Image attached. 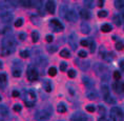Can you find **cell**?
I'll list each match as a JSON object with an SVG mask.
<instances>
[{
    "instance_id": "6da1fadb",
    "label": "cell",
    "mask_w": 124,
    "mask_h": 121,
    "mask_svg": "<svg viewBox=\"0 0 124 121\" xmlns=\"http://www.w3.org/2000/svg\"><path fill=\"white\" fill-rule=\"evenodd\" d=\"M1 45H2V55L8 56V55L13 54L15 52V48H16V41H15L13 36H7L2 39Z\"/></svg>"
},
{
    "instance_id": "7a4b0ae2",
    "label": "cell",
    "mask_w": 124,
    "mask_h": 121,
    "mask_svg": "<svg viewBox=\"0 0 124 121\" xmlns=\"http://www.w3.org/2000/svg\"><path fill=\"white\" fill-rule=\"evenodd\" d=\"M24 98H25V104L27 105V107H32L35 104L37 96L34 91L29 89V91H25V93H24Z\"/></svg>"
},
{
    "instance_id": "3957f363",
    "label": "cell",
    "mask_w": 124,
    "mask_h": 121,
    "mask_svg": "<svg viewBox=\"0 0 124 121\" xmlns=\"http://www.w3.org/2000/svg\"><path fill=\"white\" fill-rule=\"evenodd\" d=\"M110 117L113 118L115 121H123L124 120V114L123 111L120 107L115 106L110 110Z\"/></svg>"
},
{
    "instance_id": "277c9868",
    "label": "cell",
    "mask_w": 124,
    "mask_h": 121,
    "mask_svg": "<svg viewBox=\"0 0 124 121\" xmlns=\"http://www.w3.org/2000/svg\"><path fill=\"white\" fill-rule=\"evenodd\" d=\"M49 116H51V114L47 111L41 110V111H38L35 114V119L38 121H46L49 119Z\"/></svg>"
},
{
    "instance_id": "5b68a950",
    "label": "cell",
    "mask_w": 124,
    "mask_h": 121,
    "mask_svg": "<svg viewBox=\"0 0 124 121\" xmlns=\"http://www.w3.org/2000/svg\"><path fill=\"white\" fill-rule=\"evenodd\" d=\"M39 77V74H38V71H37L34 66H30L27 69V79L30 81H36Z\"/></svg>"
},
{
    "instance_id": "8992f818",
    "label": "cell",
    "mask_w": 124,
    "mask_h": 121,
    "mask_svg": "<svg viewBox=\"0 0 124 121\" xmlns=\"http://www.w3.org/2000/svg\"><path fill=\"white\" fill-rule=\"evenodd\" d=\"M49 25L53 30L55 31V32H61V31H63V24H62L60 21L58 19H52L49 21Z\"/></svg>"
},
{
    "instance_id": "52a82bcc",
    "label": "cell",
    "mask_w": 124,
    "mask_h": 121,
    "mask_svg": "<svg viewBox=\"0 0 124 121\" xmlns=\"http://www.w3.org/2000/svg\"><path fill=\"white\" fill-rule=\"evenodd\" d=\"M0 19H1L2 23L8 24V22L13 19V14H12V12H2V13H0Z\"/></svg>"
},
{
    "instance_id": "ba28073f",
    "label": "cell",
    "mask_w": 124,
    "mask_h": 121,
    "mask_svg": "<svg viewBox=\"0 0 124 121\" xmlns=\"http://www.w3.org/2000/svg\"><path fill=\"white\" fill-rule=\"evenodd\" d=\"M94 71L96 72V74L99 75V76L104 75V74H106V66H105L104 64H102V63H95Z\"/></svg>"
},
{
    "instance_id": "9c48e42d",
    "label": "cell",
    "mask_w": 124,
    "mask_h": 121,
    "mask_svg": "<svg viewBox=\"0 0 124 121\" xmlns=\"http://www.w3.org/2000/svg\"><path fill=\"white\" fill-rule=\"evenodd\" d=\"M72 121H87V117L81 112H77V113L73 114V116L70 117Z\"/></svg>"
},
{
    "instance_id": "30bf717a",
    "label": "cell",
    "mask_w": 124,
    "mask_h": 121,
    "mask_svg": "<svg viewBox=\"0 0 124 121\" xmlns=\"http://www.w3.org/2000/svg\"><path fill=\"white\" fill-rule=\"evenodd\" d=\"M69 43L70 45V48H72V49H77V48H78V40H77V35L75 33H72L70 35V40H69Z\"/></svg>"
},
{
    "instance_id": "8fae6325",
    "label": "cell",
    "mask_w": 124,
    "mask_h": 121,
    "mask_svg": "<svg viewBox=\"0 0 124 121\" xmlns=\"http://www.w3.org/2000/svg\"><path fill=\"white\" fill-rule=\"evenodd\" d=\"M65 18H66V20L70 21V22H77V20H78V14L74 10H69Z\"/></svg>"
},
{
    "instance_id": "7c38bea8",
    "label": "cell",
    "mask_w": 124,
    "mask_h": 121,
    "mask_svg": "<svg viewBox=\"0 0 124 121\" xmlns=\"http://www.w3.org/2000/svg\"><path fill=\"white\" fill-rule=\"evenodd\" d=\"M12 27L10 26V24L8 23H0V34L3 35H8V34L12 33Z\"/></svg>"
},
{
    "instance_id": "4fadbf2b",
    "label": "cell",
    "mask_w": 124,
    "mask_h": 121,
    "mask_svg": "<svg viewBox=\"0 0 124 121\" xmlns=\"http://www.w3.org/2000/svg\"><path fill=\"white\" fill-rule=\"evenodd\" d=\"M86 97H87L89 100H95V99L99 98V94L98 92L94 89H89L87 92H86Z\"/></svg>"
},
{
    "instance_id": "5bb4252c",
    "label": "cell",
    "mask_w": 124,
    "mask_h": 121,
    "mask_svg": "<svg viewBox=\"0 0 124 121\" xmlns=\"http://www.w3.org/2000/svg\"><path fill=\"white\" fill-rule=\"evenodd\" d=\"M12 74H13L14 77H18L21 76V74H22V71H21V63H18V64H14L13 66V71H12Z\"/></svg>"
},
{
    "instance_id": "9a60e30c",
    "label": "cell",
    "mask_w": 124,
    "mask_h": 121,
    "mask_svg": "<svg viewBox=\"0 0 124 121\" xmlns=\"http://www.w3.org/2000/svg\"><path fill=\"white\" fill-rule=\"evenodd\" d=\"M77 63V65H78L80 69H81L82 71H87L88 70V67H89V61H86V60H77L76 61Z\"/></svg>"
},
{
    "instance_id": "2e32d148",
    "label": "cell",
    "mask_w": 124,
    "mask_h": 121,
    "mask_svg": "<svg viewBox=\"0 0 124 121\" xmlns=\"http://www.w3.org/2000/svg\"><path fill=\"white\" fill-rule=\"evenodd\" d=\"M45 8H46V11L48 12L49 14H54L55 13V2L54 1H46V3H45Z\"/></svg>"
},
{
    "instance_id": "e0dca14e",
    "label": "cell",
    "mask_w": 124,
    "mask_h": 121,
    "mask_svg": "<svg viewBox=\"0 0 124 121\" xmlns=\"http://www.w3.org/2000/svg\"><path fill=\"white\" fill-rule=\"evenodd\" d=\"M79 16L81 17L82 19L87 20L91 18V13H89V11H87V8H81V10L79 11Z\"/></svg>"
},
{
    "instance_id": "ac0fdd59",
    "label": "cell",
    "mask_w": 124,
    "mask_h": 121,
    "mask_svg": "<svg viewBox=\"0 0 124 121\" xmlns=\"http://www.w3.org/2000/svg\"><path fill=\"white\" fill-rule=\"evenodd\" d=\"M42 88L45 92L49 93V92H52V89H53V84L49 80H44V81L42 82Z\"/></svg>"
},
{
    "instance_id": "d6986e66",
    "label": "cell",
    "mask_w": 124,
    "mask_h": 121,
    "mask_svg": "<svg viewBox=\"0 0 124 121\" xmlns=\"http://www.w3.org/2000/svg\"><path fill=\"white\" fill-rule=\"evenodd\" d=\"M113 89L114 91L117 93V94H121V93H123V88H122V83L119 82V81H116L113 84Z\"/></svg>"
},
{
    "instance_id": "ffe728a7",
    "label": "cell",
    "mask_w": 124,
    "mask_h": 121,
    "mask_svg": "<svg viewBox=\"0 0 124 121\" xmlns=\"http://www.w3.org/2000/svg\"><path fill=\"white\" fill-rule=\"evenodd\" d=\"M81 32L83 34H89V32H91V26L86 22L81 23Z\"/></svg>"
},
{
    "instance_id": "44dd1931",
    "label": "cell",
    "mask_w": 124,
    "mask_h": 121,
    "mask_svg": "<svg viewBox=\"0 0 124 121\" xmlns=\"http://www.w3.org/2000/svg\"><path fill=\"white\" fill-rule=\"evenodd\" d=\"M101 89H102V94H103V98L109 96V89H108V86L106 84H102Z\"/></svg>"
},
{
    "instance_id": "7402d4cb",
    "label": "cell",
    "mask_w": 124,
    "mask_h": 121,
    "mask_svg": "<svg viewBox=\"0 0 124 121\" xmlns=\"http://www.w3.org/2000/svg\"><path fill=\"white\" fill-rule=\"evenodd\" d=\"M67 12H69V8H67V5L65 4H63V5H61V8H60V16H63V17H65L66 16V14H67Z\"/></svg>"
},
{
    "instance_id": "603a6c76",
    "label": "cell",
    "mask_w": 124,
    "mask_h": 121,
    "mask_svg": "<svg viewBox=\"0 0 124 121\" xmlns=\"http://www.w3.org/2000/svg\"><path fill=\"white\" fill-rule=\"evenodd\" d=\"M83 82H84L86 88H88V89H92L93 84H94V82H93L89 78H87V77H83Z\"/></svg>"
},
{
    "instance_id": "cb8c5ba5",
    "label": "cell",
    "mask_w": 124,
    "mask_h": 121,
    "mask_svg": "<svg viewBox=\"0 0 124 121\" xmlns=\"http://www.w3.org/2000/svg\"><path fill=\"white\" fill-rule=\"evenodd\" d=\"M113 30V27H111L110 24H108V23H105L103 24V25L101 26V31L103 33H108V32H110V31Z\"/></svg>"
},
{
    "instance_id": "d4e9b609",
    "label": "cell",
    "mask_w": 124,
    "mask_h": 121,
    "mask_svg": "<svg viewBox=\"0 0 124 121\" xmlns=\"http://www.w3.org/2000/svg\"><path fill=\"white\" fill-rule=\"evenodd\" d=\"M8 110L5 105H0V116H8Z\"/></svg>"
},
{
    "instance_id": "484cf974",
    "label": "cell",
    "mask_w": 124,
    "mask_h": 121,
    "mask_svg": "<svg viewBox=\"0 0 124 121\" xmlns=\"http://www.w3.org/2000/svg\"><path fill=\"white\" fill-rule=\"evenodd\" d=\"M115 7L118 10H121V8H124V0H116L115 1Z\"/></svg>"
},
{
    "instance_id": "4316f807",
    "label": "cell",
    "mask_w": 124,
    "mask_h": 121,
    "mask_svg": "<svg viewBox=\"0 0 124 121\" xmlns=\"http://www.w3.org/2000/svg\"><path fill=\"white\" fill-rule=\"evenodd\" d=\"M57 111L59 113H65L66 112V106L64 103H59L58 106H57Z\"/></svg>"
},
{
    "instance_id": "83f0119b",
    "label": "cell",
    "mask_w": 124,
    "mask_h": 121,
    "mask_svg": "<svg viewBox=\"0 0 124 121\" xmlns=\"http://www.w3.org/2000/svg\"><path fill=\"white\" fill-rule=\"evenodd\" d=\"M113 21L115 22V24H116V25H118V26H120L121 24H122V21H121L120 17H119V14L115 15V16H114V18H113Z\"/></svg>"
},
{
    "instance_id": "f1b7e54d",
    "label": "cell",
    "mask_w": 124,
    "mask_h": 121,
    "mask_svg": "<svg viewBox=\"0 0 124 121\" xmlns=\"http://www.w3.org/2000/svg\"><path fill=\"white\" fill-rule=\"evenodd\" d=\"M104 100H105V102H106V103H108V104H114V103H116V99H115L114 97H111L110 95L107 96V97H105Z\"/></svg>"
},
{
    "instance_id": "f546056e",
    "label": "cell",
    "mask_w": 124,
    "mask_h": 121,
    "mask_svg": "<svg viewBox=\"0 0 124 121\" xmlns=\"http://www.w3.org/2000/svg\"><path fill=\"white\" fill-rule=\"evenodd\" d=\"M8 81V76L4 73L0 74V84H5Z\"/></svg>"
},
{
    "instance_id": "4dcf8cb0",
    "label": "cell",
    "mask_w": 124,
    "mask_h": 121,
    "mask_svg": "<svg viewBox=\"0 0 124 121\" xmlns=\"http://www.w3.org/2000/svg\"><path fill=\"white\" fill-rule=\"evenodd\" d=\"M60 56L63 58H69L70 56V51H67V49H62L60 52Z\"/></svg>"
},
{
    "instance_id": "1f68e13d",
    "label": "cell",
    "mask_w": 124,
    "mask_h": 121,
    "mask_svg": "<svg viewBox=\"0 0 124 121\" xmlns=\"http://www.w3.org/2000/svg\"><path fill=\"white\" fill-rule=\"evenodd\" d=\"M32 40H33V42H37L39 40V34L36 31H34L32 33Z\"/></svg>"
},
{
    "instance_id": "d6a6232c",
    "label": "cell",
    "mask_w": 124,
    "mask_h": 121,
    "mask_svg": "<svg viewBox=\"0 0 124 121\" xmlns=\"http://www.w3.org/2000/svg\"><path fill=\"white\" fill-rule=\"evenodd\" d=\"M84 4L86 5V8H93L95 7V2L94 1H91V0H85Z\"/></svg>"
},
{
    "instance_id": "836d02e7",
    "label": "cell",
    "mask_w": 124,
    "mask_h": 121,
    "mask_svg": "<svg viewBox=\"0 0 124 121\" xmlns=\"http://www.w3.org/2000/svg\"><path fill=\"white\" fill-rule=\"evenodd\" d=\"M56 74H57V69L56 67H49V70H48V75L49 76H52V77H54L56 76Z\"/></svg>"
},
{
    "instance_id": "e575fe53",
    "label": "cell",
    "mask_w": 124,
    "mask_h": 121,
    "mask_svg": "<svg viewBox=\"0 0 124 121\" xmlns=\"http://www.w3.org/2000/svg\"><path fill=\"white\" fill-rule=\"evenodd\" d=\"M116 48L118 49V51H121V49L124 48V42L123 41H118L116 43Z\"/></svg>"
},
{
    "instance_id": "d590c367",
    "label": "cell",
    "mask_w": 124,
    "mask_h": 121,
    "mask_svg": "<svg viewBox=\"0 0 124 121\" xmlns=\"http://www.w3.org/2000/svg\"><path fill=\"white\" fill-rule=\"evenodd\" d=\"M46 48H47V51L51 53V54H53V53H55V52H57V46H56V45H48Z\"/></svg>"
},
{
    "instance_id": "8d00e7d4",
    "label": "cell",
    "mask_w": 124,
    "mask_h": 121,
    "mask_svg": "<svg viewBox=\"0 0 124 121\" xmlns=\"http://www.w3.org/2000/svg\"><path fill=\"white\" fill-rule=\"evenodd\" d=\"M86 111L89 112V113H94V112L96 111V107H95V105H93V104H89V105H86Z\"/></svg>"
},
{
    "instance_id": "74e56055",
    "label": "cell",
    "mask_w": 124,
    "mask_h": 121,
    "mask_svg": "<svg viewBox=\"0 0 124 121\" xmlns=\"http://www.w3.org/2000/svg\"><path fill=\"white\" fill-rule=\"evenodd\" d=\"M89 46H91V52L95 53V51H96V42L94 41V40H91V42H89Z\"/></svg>"
},
{
    "instance_id": "f35d334b",
    "label": "cell",
    "mask_w": 124,
    "mask_h": 121,
    "mask_svg": "<svg viewBox=\"0 0 124 121\" xmlns=\"http://www.w3.org/2000/svg\"><path fill=\"white\" fill-rule=\"evenodd\" d=\"M98 16L100 18H105L107 17V12L106 11H99L98 12Z\"/></svg>"
},
{
    "instance_id": "ab89813d",
    "label": "cell",
    "mask_w": 124,
    "mask_h": 121,
    "mask_svg": "<svg viewBox=\"0 0 124 121\" xmlns=\"http://www.w3.org/2000/svg\"><path fill=\"white\" fill-rule=\"evenodd\" d=\"M67 75H69L70 78H75L76 77V71L75 70H70L69 73H67Z\"/></svg>"
},
{
    "instance_id": "60d3db41",
    "label": "cell",
    "mask_w": 124,
    "mask_h": 121,
    "mask_svg": "<svg viewBox=\"0 0 124 121\" xmlns=\"http://www.w3.org/2000/svg\"><path fill=\"white\" fill-rule=\"evenodd\" d=\"M78 56L80 58H85V57H87V53H86L85 51H79L78 52Z\"/></svg>"
},
{
    "instance_id": "b9f144b4",
    "label": "cell",
    "mask_w": 124,
    "mask_h": 121,
    "mask_svg": "<svg viewBox=\"0 0 124 121\" xmlns=\"http://www.w3.org/2000/svg\"><path fill=\"white\" fill-rule=\"evenodd\" d=\"M20 56L22 58H27L30 56V53H29V51H21L20 52Z\"/></svg>"
},
{
    "instance_id": "7bdbcfd3",
    "label": "cell",
    "mask_w": 124,
    "mask_h": 121,
    "mask_svg": "<svg viewBox=\"0 0 124 121\" xmlns=\"http://www.w3.org/2000/svg\"><path fill=\"white\" fill-rule=\"evenodd\" d=\"M22 24H23V19H21V18H20V19L16 20V22H15V26H16V27H20Z\"/></svg>"
},
{
    "instance_id": "ee69618b",
    "label": "cell",
    "mask_w": 124,
    "mask_h": 121,
    "mask_svg": "<svg viewBox=\"0 0 124 121\" xmlns=\"http://www.w3.org/2000/svg\"><path fill=\"white\" fill-rule=\"evenodd\" d=\"M98 111H99V113H100L101 115H103L105 113V107L103 106V105H98Z\"/></svg>"
},
{
    "instance_id": "f6af8a7d",
    "label": "cell",
    "mask_w": 124,
    "mask_h": 121,
    "mask_svg": "<svg viewBox=\"0 0 124 121\" xmlns=\"http://www.w3.org/2000/svg\"><path fill=\"white\" fill-rule=\"evenodd\" d=\"M114 78L116 80H120L121 79V73L118 72V71H116V72L114 73Z\"/></svg>"
},
{
    "instance_id": "bcb514c9",
    "label": "cell",
    "mask_w": 124,
    "mask_h": 121,
    "mask_svg": "<svg viewBox=\"0 0 124 121\" xmlns=\"http://www.w3.org/2000/svg\"><path fill=\"white\" fill-rule=\"evenodd\" d=\"M20 3L23 4L24 7H31V5H32L34 2L33 1H20Z\"/></svg>"
},
{
    "instance_id": "7dc6e473",
    "label": "cell",
    "mask_w": 124,
    "mask_h": 121,
    "mask_svg": "<svg viewBox=\"0 0 124 121\" xmlns=\"http://www.w3.org/2000/svg\"><path fill=\"white\" fill-rule=\"evenodd\" d=\"M66 66H67V63H66V62H64V61H63V62H61V63H60V70L62 71V72L66 70Z\"/></svg>"
},
{
    "instance_id": "c3c4849f",
    "label": "cell",
    "mask_w": 124,
    "mask_h": 121,
    "mask_svg": "<svg viewBox=\"0 0 124 121\" xmlns=\"http://www.w3.org/2000/svg\"><path fill=\"white\" fill-rule=\"evenodd\" d=\"M13 108H14L15 112H21V105L20 104H15Z\"/></svg>"
},
{
    "instance_id": "681fc988",
    "label": "cell",
    "mask_w": 124,
    "mask_h": 121,
    "mask_svg": "<svg viewBox=\"0 0 124 121\" xmlns=\"http://www.w3.org/2000/svg\"><path fill=\"white\" fill-rule=\"evenodd\" d=\"M18 37H19L20 40H24V39L26 38V34L25 33H20L19 35H18Z\"/></svg>"
},
{
    "instance_id": "f907efd6",
    "label": "cell",
    "mask_w": 124,
    "mask_h": 121,
    "mask_svg": "<svg viewBox=\"0 0 124 121\" xmlns=\"http://www.w3.org/2000/svg\"><path fill=\"white\" fill-rule=\"evenodd\" d=\"M81 45H83V46H88L89 45V42L87 41V40H81Z\"/></svg>"
},
{
    "instance_id": "816d5d0a",
    "label": "cell",
    "mask_w": 124,
    "mask_h": 121,
    "mask_svg": "<svg viewBox=\"0 0 124 121\" xmlns=\"http://www.w3.org/2000/svg\"><path fill=\"white\" fill-rule=\"evenodd\" d=\"M45 39H46V41H47V42H52L53 40H54V37H53L52 35H47Z\"/></svg>"
},
{
    "instance_id": "f5cc1de1",
    "label": "cell",
    "mask_w": 124,
    "mask_h": 121,
    "mask_svg": "<svg viewBox=\"0 0 124 121\" xmlns=\"http://www.w3.org/2000/svg\"><path fill=\"white\" fill-rule=\"evenodd\" d=\"M31 19L33 20V23H34V24H37V23H38V18H37V16H32V17H31Z\"/></svg>"
},
{
    "instance_id": "db71d44e",
    "label": "cell",
    "mask_w": 124,
    "mask_h": 121,
    "mask_svg": "<svg viewBox=\"0 0 124 121\" xmlns=\"http://www.w3.org/2000/svg\"><path fill=\"white\" fill-rule=\"evenodd\" d=\"M12 95H13V97H19V96H20V93L15 89V91H13V93H12Z\"/></svg>"
},
{
    "instance_id": "11a10c76",
    "label": "cell",
    "mask_w": 124,
    "mask_h": 121,
    "mask_svg": "<svg viewBox=\"0 0 124 121\" xmlns=\"http://www.w3.org/2000/svg\"><path fill=\"white\" fill-rule=\"evenodd\" d=\"M119 65H120V67H121V70L124 71V60H121V61H120V62H119Z\"/></svg>"
},
{
    "instance_id": "9f6ffc18",
    "label": "cell",
    "mask_w": 124,
    "mask_h": 121,
    "mask_svg": "<svg viewBox=\"0 0 124 121\" xmlns=\"http://www.w3.org/2000/svg\"><path fill=\"white\" fill-rule=\"evenodd\" d=\"M119 17H120V19H121V21H122V23H123L124 22V12H122V13L119 14Z\"/></svg>"
},
{
    "instance_id": "6f0895ef",
    "label": "cell",
    "mask_w": 124,
    "mask_h": 121,
    "mask_svg": "<svg viewBox=\"0 0 124 121\" xmlns=\"http://www.w3.org/2000/svg\"><path fill=\"white\" fill-rule=\"evenodd\" d=\"M97 4H98V7H103V4H104V1L103 0H99V1L97 2Z\"/></svg>"
},
{
    "instance_id": "680465c9",
    "label": "cell",
    "mask_w": 124,
    "mask_h": 121,
    "mask_svg": "<svg viewBox=\"0 0 124 121\" xmlns=\"http://www.w3.org/2000/svg\"><path fill=\"white\" fill-rule=\"evenodd\" d=\"M98 121H106V117H100L98 119Z\"/></svg>"
},
{
    "instance_id": "91938a15",
    "label": "cell",
    "mask_w": 124,
    "mask_h": 121,
    "mask_svg": "<svg viewBox=\"0 0 124 121\" xmlns=\"http://www.w3.org/2000/svg\"><path fill=\"white\" fill-rule=\"evenodd\" d=\"M106 121H115V120L111 117H109V118H106Z\"/></svg>"
},
{
    "instance_id": "94428289",
    "label": "cell",
    "mask_w": 124,
    "mask_h": 121,
    "mask_svg": "<svg viewBox=\"0 0 124 121\" xmlns=\"http://www.w3.org/2000/svg\"><path fill=\"white\" fill-rule=\"evenodd\" d=\"M2 67H3V64H2V62L0 61V69H2Z\"/></svg>"
},
{
    "instance_id": "6125c7cd",
    "label": "cell",
    "mask_w": 124,
    "mask_h": 121,
    "mask_svg": "<svg viewBox=\"0 0 124 121\" xmlns=\"http://www.w3.org/2000/svg\"><path fill=\"white\" fill-rule=\"evenodd\" d=\"M122 88H123V92H124V83H122Z\"/></svg>"
},
{
    "instance_id": "be15d7a7",
    "label": "cell",
    "mask_w": 124,
    "mask_h": 121,
    "mask_svg": "<svg viewBox=\"0 0 124 121\" xmlns=\"http://www.w3.org/2000/svg\"><path fill=\"white\" fill-rule=\"evenodd\" d=\"M0 101H1V96H0Z\"/></svg>"
}]
</instances>
